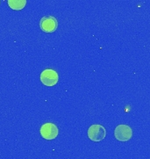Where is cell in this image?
I'll return each instance as SVG.
<instances>
[{
  "label": "cell",
  "instance_id": "6da1fadb",
  "mask_svg": "<svg viewBox=\"0 0 150 159\" xmlns=\"http://www.w3.org/2000/svg\"><path fill=\"white\" fill-rule=\"evenodd\" d=\"M59 80L58 73L52 69L44 70L41 74V81L46 86H54Z\"/></svg>",
  "mask_w": 150,
  "mask_h": 159
},
{
  "label": "cell",
  "instance_id": "7a4b0ae2",
  "mask_svg": "<svg viewBox=\"0 0 150 159\" xmlns=\"http://www.w3.org/2000/svg\"><path fill=\"white\" fill-rule=\"evenodd\" d=\"M40 27L45 33H53L58 27V21L54 16H45L40 21Z\"/></svg>",
  "mask_w": 150,
  "mask_h": 159
},
{
  "label": "cell",
  "instance_id": "3957f363",
  "mask_svg": "<svg viewBox=\"0 0 150 159\" xmlns=\"http://www.w3.org/2000/svg\"><path fill=\"white\" fill-rule=\"evenodd\" d=\"M106 135V130L102 125H92L88 130V136L93 142H100Z\"/></svg>",
  "mask_w": 150,
  "mask_h": 159
},
{
  "label": "cell",
  "instance_id": "277c9868",
  "mask_svg": "<svg viewBox=\"0 0 150 159\" xmlns=\"http://www.w3.org/2000/svg\"><path fill=\"white\" fill-rule=\"evenodd\" d=\"M40 133L44 139L53 140L57 137L59 130H58L56 125L48 122V123H45L42 125L41 130H40Z\"/></svg>",
  "mask_w": 150,
  "mask_h": 159
},
{
  "label": "cell",
  "instance_id": "5b68a950",
  "mask_svg": "<svg viewBox=\"0 0 150 159\" xmlns=\"http://www.w3.org/2000/svg\"><path fill=\"white\" fill-rule=\"evenodd\" d=\"M115 137L118 141L126 142L129 141L133 135V130L127 125H119L114 131Z\"/></svg>",
  "mask_w": 150,
  "mask_h": 159
},
{
  "label": "cell",
  "instance_id": "8992f818",
  "mask_svg": "<svg viewBox=\"0 0 150 159\" xmlns=\"http://www.w3.org/2000/svg\"><path fill=\"white\" fill-rule=\"evenodd\" d=\"M8 5L13 10H22L26 6V0H8Z\"/></svg>",
  "mask_w": 150,
  "mask_h": 159
}]
</instances>
